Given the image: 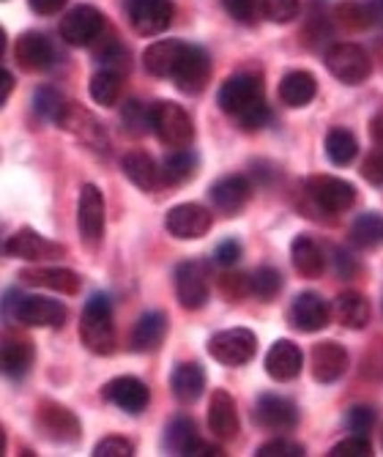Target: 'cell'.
I'll return each mask as SVG.
<instances>
[{"mask_svg": "<svg viewBox=\"0 0 383 457\" xmlns=\"http://www.w3.org/2000/svg\"><path fill=\"white\" fill-rule=\"evenodd\" d=\"M217 104L246 132L263 129L271 118L266 96H263V79L246 71L233 74L222 82L217 94Z\"/></svg>", "mask_w": 383, "mask_h": 457, "instance_id": "1", "label": "cell"}, {"mask_svg": "<svg viewBox=\"0 0 383 457\" xmlns=\"http://www.w3.org/2000/svg\"><path fill=\"white\" fill-rule=\"evenodd\" d=\"M79 340L96 356H110L118 345V331L112 320V302L107 294H94L82 307Z\"/></svg>", "mask_w": 383, "mask_h": 457, "instance_id": "2", "label": "cell"}, {"mask_svg": "<svg viewBox=\"0 0 383 457\" xmlns=\"http://www.w3.org/2000/svg\"><path fill=\"white\" fill-rule=\"evenodd\" d=\"M6 315L22 326H30V328H61L69 318V310L55 299L22 296V294L9 290L6 294Z\"/></svg>", "mask_w": 383, "mask_h": 457, "instance_id": "3", "label": "cell"}, {"mask_svg": "<svg viewBox=\"0 0 383 457\" xmlns=\"http://www.w3.org/2000/svg\"><path fill=\"white\" fill-rule=\"evenodd\" d=\"M151 132L159 137L162 145L187 148L195 140V123L189 112L176 102H154L151 104Z\"/></svg>", "mask_w": 383, "mask_h": 457, "instance_id": "4", "label": "cell"}, {"mask_svg": "<svg viewBox=\"0 0 383 457\" xmlns=\"http://www.w3.org/2000/svg\"><path fill=\"white\" fill-rule=\"evenodd\" d=\"M323 61H326V69L343 82V86H362L372 71L370 53L362 45H354V41H337V45L326 50Z\"/></svg>", "mask_w": 383, "mask_h": 457, "instance_id": "5", "label": "cell"}, {"mask_svg": "<svg viewBox=\"0 0 383 457\" xmlns=\"http://www.w3.org/2000/svg\"><path fill=\"white\" fill-rule=\"evenodd\" d=\"M208 353L225 367H241V364L252 361L254 353H258V337L241 326L225 328L208 340Z\"/></svg>", "mask_w": 383, "mask_h": 457, "instance_id": "6", "label": "cell"}, {"mask_svg": "<svg viewBox=\"0 0 383 457\" xmlns=\"http://www.w3.org/2000/svg\"><path fill=\"white\" fill-rule=\"evenodd\" d=\"M104 14L96 6H77L61 20V38L69 47H91L104 36Z\"/></svg>", "mask_w": 383, "mask_h": 457, "instance_id": "7", "label": "cell"}, {"mask_svg": "<svg viewBox=\"0 0 383 457\" xmlns=\"http://www.w3.org/2000/svg\"><path fill=\"white\" fill-rule=\"evenodd\" d=\"M304 192L315 200L321 212H329V214L351 212L356 203V187L337 176H310L304 184Z\"/></svg>", "mask_w": 383, "mask_h": 457, "instance_id": "8", "label": "cell"}, {"mask_svg": "<svg viewBox=\"0 0 383 457\" xmlns=\"http://www.w3.org/2000/svg\"><path fill=\"white\" fill-rule=\"evenodd\" d=\"M176 282V299L184 310L197 312L208 304L211 299V282H208V271L200 261H184L176 266L173 274Z\"/></svg>", "mask_w": 383, "mask_h": 457, "instance_id": "9", "label": "cell"}, {"mask_svg": "<svg viewBox=\"0 0 383 457\" xmlns=\"http://www.w3.org/2000/svg\"><path fill=\"white\" fill-rule=\"evenodd\" d=\"M211 225H214V214L200 203H181L164 214V230L181 241L203 238L211 230Z\"/></svg>", "mask_w": 383, "mask_h": 457, "instance_id": "10", "label": "cell"}, {"mask_svg": "<svg viewBox=\"0 0 383 457\" xmlns=\"http://www.w3.org/2000/svg\"><path fill=\"white\" fill-rule=\"evenodd\" d=\"M331 307L329 302L315 294V290H304V294L293 296L290 307H287V323L296 331H304V335H315V331L326 328L331 323Z\"/></svg>", "mask_w": 383, "mask_h": 457, "instance_id": "11", "label": "cell"}, {"mask_svg": "<svg viewBox=\"0 0 383 457\" xmlns=\"http://www.w3.org/2000/svg\"><path fill=\"white\" fill-rule=\"evenodd\" d=\"M4 253L9 258H20V261H30V263H38V261H58L66 255V246L41 236L30 228H22L17 230L6 244H4Z\"/></svg>", "mask_w": 383, "mask_h": 457, "instance_id": "12", "label": "cell"}, {"mask_svg": "<svg viewBox=\"0 0 383 457\" xmlns=\"http://www.w3.org/2000/svg\"><path fill=\"white\" fill-rule=\"evenodd\" d=\"M77 228L79 238L88 246H99L104 236V197L96 184H85L77 200Z\"/></svg>", "mask_w": 383, "mask_h": 457, "instance_id": "13", "label": "cell"}, {"mask_svg": "<svg viewBox=\"0 0 383 457\" xmlns=\"http://www.w3.org/2000/svg\"><path fill=\"white\" fill-rule=\"evenodd\" d=\"M252 420L269 433H287L299 425V408L282 395H261L258 403H254Z\"/></svg>", "mask_w": 383, "mask_h": 457, "instance_id": "14", "label": "cell"}, {"mask_svg": "<svg viewBox=\"0 0 383 457\" xmlns=\"http://www.w3.org/2000/svg\"><path fill=\"white\" fill-rule=\"evenodd\" d=\"M211 79V58L203 47L197 45H187L181 61H179V69L173 74V82L181 94H200Z\"/></svg>", "mask_w": 383, "mask_h": 457, "instance_id": "15", "label": "cell"}, {"mask_svg": "<svg viewBox=\"0 0 383 457\" xmlns=\"http://www.w3.org/2000/svg\"><path fill=\"white\" fill-rule=\"evenodd\" d=\"M58 127L66 129L69 135H74L77 140H82V145H88L96 154H107L110 151V140H107L104 127L99 123V118H94L88 110H79L77 104H71L63 112V118L58 120Z\"/></svg>", "mask_w": 383, "mask_h": 457, "instance_id": "16", "label": "cell"}, {"mask_svg": "<svg viewBox=\"0 0 383 457\" xmlns=\"http://www.w3.org/2000/svg\"><path fill=\"white\" fill-rule=\"evenodd\" d=\"M36 422H38V430L55 444H74L82 433L74 411H69L66 405H58V403H41V408L36 413Z\"/></svg>", "mask_w": 383, "mask_h": 457, "instance_id": "17", "label": "cell"}, {"mask_svg": "<svg viewBox=\"0 0 383 457\" xmlns=\"http://www.w3.org/2000/svg\"><path fill=\"white\" fill-rule=\"evenodd\" d=\"M14 61L22 71L38 74V71H47L55 63V47L53 41L45 33H36L28 30L17 38L14 45Z\"/></svg>", "mask_w": 383, "mask_h": 457, "instance_id": "18", "label": "cell"}, {"mask_svg": "<svg viewBox=\"0 0 383 457\" xmlns=\"http://www.w3.org/2000/svg\"><path fill=\"white\" fill-rule=\"evenodd\" d=\"M129 22L140 36H159L173 22V0H129Z\"/></svg>", "mask_w": 383, "mask_h": 457, "instance_id": "19", "label": "cell"}, {"mask_svg": "<svg viewBox=\"0 0 383 457\" xmlns=\"http://www.w3.org/2000/svg\"><path fill=\"white\" fill-rule=\"evenodd\" d=\"M102 397L107 403H112L115 408H121L123 413H132V417L143 413L148 408V403H151L148 386L140 378H135V376H118V378H112L102 389Z\"/></svg>", "mask_w": 383, "mask_h": 457, "instance_id": "20", "label": "cell"}, {"mask_svg": "<svg viewBox=\"0 0 383 457\" xmlns=\"http://www.w3.org/2000/svg\"><path fill=\"white\" fill-rule=\"evenodd\" d=\"M348 367H351V356L339 343L329 340V343H318L312 348L310 370L318 384H337L348 372Z\"/></svg>", "mask_w": 383, "mask_h": 457, "instance_id": "21", "label": "cell"}, {"mask_svg": "<svg viewBox=\"0 0 383 457\" xmlns=\"http://www.w3.org/2000/svg\"><path fill=\"white\" fill-rule=\"evenodd\" d=\"M208 197H211L214 209L222 217H236V214L244 212V205L252 197V181L246 176H238V173L236 176H225L217 184H211Z\"/></svg>", "mask_w": 383, "mask_h": 457, "instance_id": "22", "label": "cell"}, {"mask_svg": "<svg viewBox=\"0 0 383 457\" xmlns=\"http://www.w3.org/2000/svg\"><path fill=\"white\" fill-rule=\"evenodd\" d=\"M302 367H304V353L302 348L296 345L293 340H277L269 353H266V372L269 378L287 384L293 378L302 376Z\"/></svg>", "mask_w": 383, "mask_h": 457, "instance_id": "23", "label": "cell"}, {"mask_svg": "<svg viewBox=\"0 0 383 457\" xmlns=\"http://www.w3.org/2000/svg\"><path fill=\"white\" fill-rule=\"evenodd\" d=\"M208 430L220 441H233L238 436V411L236 400L225 389H214L208 403Z\"/></svg>", "mask_w": 383, "mask_h": 457, "instance_id": "24", "label": "cell"}, {"mask_svg": "<svg viewBox=\"0 0 383 457\" xmlns=\"http://www.w3.org/2000/svg\"><path fill=\"white\" fill-rule=\"evenodd\" d=\"M290 263H293V269L299 271L302 277L318 279L326 271V253H323V246L312 236L299 233L290 241Z\"/></svg>", "mask_w": 383, "mask_h": 457, "instance_id": "25", "label": "cell"}, {"mask_svg": "<svg viewBox=\"0 0 383 457\" xmlns=\"http://www.w3.org/2000/svg\"><path fill=\"white\" fill-rule=\"evenodd\" d=\"M25 285H33V287H47V290H55V294H63V296H77L79 287H82V277L71 269H22L17 274Z\"/></svg>", "mask_w": 383, "mask_h": 457, "instance_id": "26", "label": "cell"}, {"mask_svg": "<svg viewBox=\"0 0 383 457\" xmlns=\"http://www.w3.org/2000/svg\"><path fill=\"white\" fill-rule=\"evenodd\" d=\"M184 50H187V41H179V38H159V41H154V45L143 53L146 71L154 74V77H170V79H173Z\"/></svg>", "mask_w": 383, "mask_h": 457, "instance_id": "27", "label": "cell"}, {"mask_svg": "<svg viewBox=\"0 0 383 457\" xmlns=\"http://www.w3.org/2000/svg\"><path fill=\"white\" fill-rule=\"evenodd\" d=\"M318 94V82H315V74L307 71V69H296V71H287L279 82V102L285 107H307Z\"/></svg>", "mask_w": 383, "mask_h": 457, "instance_id": "28", "label": "cell"}, {"mask_svg": "<svg viewBox=\"0 0 383 457\" xmlns=\"http://www.w3.org/2000/svg\"><path fill=\"white\" fill-rule=\"evenodd\" d=\"M167 337V315L154 310V312H146L135 328H132V337H129V348L135 353H151L156 351Z\"/></svg>", "mask_w": 383, "mask_h": 457, "instance_id": "29", "label": "cell"}, {"mask_svg": "<svg viewBox=\"0 0 383 457\" xmlns=\"http://www.w3.org/2000/svg\"><path fill=\"white\" fill-rule=\"evenodd\" d=\"M170 389H173L176 400L189 405V403H197L203 389H205V370L200 361H181L173 376H170Z\"/></svg>", "mask_w": 383, "mask_h": 457, "instance_id": "30", "label": "cell"}, {"mask_svg": "<svg viewBox=\"0 0 383 457\" xmlns=\"http://www.w3.org/2000/svg\"><path fill=\"white\" fill-rule=\"evenodd\" d=\"M331 312L334 318L343 323L346 328L351 331H359V328H367L370 323V299L364 294H359V290H346V294H339L331 304Z\"/></svg>", "mask_w": 383, "mask_h": 457, "instance_id": "31", "label": "cell"}, {"mask_svg": "<svg viewBox=\"0 0 383 457\" xmlns=\"http://www.w3.org/2000/svg\"><path fill=\"white\" fill-rule=\"evenodd\" d=\"M383 20V0H348L337 6V22L348 30H367Z\"/></svg>", "mask_w": 383, "mask_h": 457, "instance_id": "32", "label": "cell"}, {"mask_svg": "<svg viewBox=\"0 0 383 457\" xmlns=\"http://www.w3.org/2000/svg\"><path fill=\"white\" fill-rule=\"evenodd\" d=\"M164 446L173 454H184V457H195L197 449L203 446V438L197 433V425L192 417H176L164 430Z\"/></svg>", "mask_w": 383, "mask_h": 457, "instance_id": "33", "label": "cell"}, {"mask_svg": "<svg viewBox=\"0 0 383 457\" xmlns=\"http://www.w3.org/2000/svg\"><path fill=\"white\" fill-rule=\"evenodd\" d=\"M4 372H6V378L12 381H22L33 361H36V348L28 337H6L4 343Z\"/></svg>", "mask_w": 383, "mask_h": 457, "instance_id": "34", "label": "cell"}, {"mask_svg": "<svg viewBox=\"0 0 383 457\" xmlns=\"http://www.w3.org/2000/svg\"><path fill=\"white\" fill-rule=\"evenodd\" d=\"M121 170L129 179L137 189L143 192H154L162 181H159V168L154 164V159L146 151H129L121 159Z\"/></svg>", "mask_w": 383, "mask_h": 457, "instance_id": "35", "label": "cell"}, {"mask_svg": "<svg viewBox=\"0 0 383 457\" xmlns=\"http://www.w3.org/2000/svg\"><path fill=\"white\" fill-rule=\"evenodd\" d=\"M197 170V156L189 154L187 148H176L173 154H170L162 168H159V181L164 187H181L184 181H189Z\"/></svg>", "mask_w": 383, "mask_h": 457, "instance_id": "36", "label": "cell"}, {"mask_svg": "<svg viewBox=\"0 0 383 457\" xmlns=\"http://www.w3.org/2000/svg\"><path fill=\"white\" fill-rule=\"evenodd\" d=\"M351 244L356 249H378L383 246V217L378 212H364L354 220L351 233H348Z\"/></svg>", "mask_w": 383, "mask_h": 457, "instance_id": "37", "label": "cell"}, {"mask_svg": "<svg viewBox=\"0 0 383 457\" xmlns=\"http://www.w3.org/2000/svg\"><path fill=\"white\" fill-rule=\"evenodd\" d=\"M91 99L99 104V107H115L121 102V94H123V82H121V71L115 69H102L91 77Z\"/></svg>", "mask_w": 383, "mask_h": 457, "instance_id": "38", "label": "cell"}, {"mask_svg": "<svg viewBox=\"0 0 383 457\" xmlns=\"http://www.w3.org/2000/svg\"><path fill=\"white\" fill-rule=\"evenodd\" d=\"M359 154V143L354 137V132L337 127L326 135V156L334 162V164H351Z\"/></svg>", "mask_w": 383, "mask_h": 457, "instance_id": "39", "label": "cell"}, {"mask_svg": "<svg viewBox=\"0 0 383 457\" xmlns=\"http://www.w3.org/2000/svg\"><path fill=\"white\" fill-rule=\"evenodd\" d=\"M282 290V271L274 266H261L254 274H249V294L261 302H274Z\"/></svg>", "mask_w": 383, "mask_h": 457, "instance_id": "40", "label": "cell"}, {"mask_svg": "<svg viewBox=\"0 0 383 457\" xmlns=\"http://www.w3.org/2000/svg\"><path fill=\"white\" fill-rule=\"evenodd\" d=\"M33 107L41 118H47L53 123H58L63 118V112L71 107V102L53 86H41L36 94H33Z\"/></svg>", "mask_w": 383, "mask_h": 457, "instance_id": "41", "label": "cell"}, {"mask_svg": "<svg viewBox=\"0 0 383 457\" xmlns=\"http://www.w3.org/2000/svg\"><path fill=\"white\" fill-rule=\"evenodd\" d=\"M121 123L123 132L132 137H143L151 127V104H143L140 99H129L121 107Z\"/></svg>", "mask_w": 383, "mask_h": 457, "instance_id": "42", "label": "cell"}, {"mask_svg": "<svg viewBox=\"0 0 383 457\" xmlns=\"http://www.w3.org/2000/svg\"><path fill=\"white\" fill-rule=\"evenodd\" d=\"M261 12L269 22H277V25H287L299 17L302 12V4L299 0H261Z\"/></svg>", "mask_w": 383, "mask_h": 457, "instance_id": "43", "label": "cell"}, {"mask_svg": "<svg viewBox=\"0 0 383 457\" xmlns=\"http://www.w3.org/2000/svg\"><path fill=\"white\" fill-rule=\"evenodd\" d=\"M375 422H378V408L372 405H354L346 417V425L354 436H370Z\"/></svg>", "mask_w": 383, "mask_h": 457, "instance_id": "44", "label": "cell"}, {"mask_svg": "<svg viewBox=\"0 0 383 457\" xmlns=\"http://www.w3.org/2000/svg\"><path fill=\"white\" fill-rule=\"evenodd\" d=\"M222 6L241 25H254V22H258V17L263 14L261 12V0H222Z\"/></svg>", "mask_w": 383, "mask_h": 457, "instance_id": "45", "label": "cell"}, {"mask_svg": "<svg viewBox=\"0 0 383 457\" xmlns=\"http://www.w3.org/2000/svg\"><path fill=\"white\" fill-rule=\"evenodd\" d=\"M370 454H372V446H370L367 436L343 438L339 444H334L331 452H329V457H370Z\"/></svg>", "mask_w": 383, "mask_h": 457, "instance_id": "46", "label": "cell"}, {"mask_svg": "<svg viewBox=\"0 0 383 457\" xmlns=\"http://www.w3.org/2000/svg\"><path fill=\"white\" fill-rule=\"evenodd\" d=\"M135 446L123 436H107L94 446V457H132Z\"/></svg>", "mask_w": 383, "mask_h": 457, "instance_id": "47", "label": "cell"}, {"mask_svg": "<svg viewBox=\"0 0 383 457\" xmlns=\"http://www.w3.org/2000/svg\"><path fill=\"white\" fill-rule=\"evenodd\" d=\"M258 457H304V446L296 444L290 438H274L263 446H258V452H254Z\"/></svg>", "mask_w": 383, "mask_h": 457, "instance_id": "48", "label": "cell"}, {"mask_svg": "<svg viewBox=\"0 0 383 457\" xmlns=\"http://www.w3.org/2000/svg\"><path fill=\"white\" fill-rule=\"evenodd\" d=\"M220 290L228 302H241L246 294H249V277L244 274H233V271H225L220 277Z\"/></svg>", "mask_w": 383, "mask_h": 457, "instance_id": "49", "label": "cell"}, {"mask_svg": "<svg viewBox=\"0 0 383 457\" xmlns=\"http://www.w3.org/2000/svg\"><path fill=\"white\" fill-rule=\"evenodd\" d=\"M241 241H236V238H225V241H220L217 244V249H214V263L217 266H222V269H233L238 261H241Z\"/></svg>", "mask_w": 383, "mask_h": 457, "instance_id": "50", "label": "cell"}, {"mask_svg": "<svg viewBox=\"0 0 383 457\" xmlns=\"http://www.w3.org/2000/svg\"><path fill=\"white\" fill-rule=\"evenodd\" d=\"M362 176L375 184V187H383V145H378L375 151L367 154L364 164H362Z\"/></svg>", "mask_w": 383, "mask_h": 457, "instance_id": "51", "label": "cell"}, {"mask_svg": "<svg viewBox=\"0 0 383 457\" xmlns=\"http://www.w3.org/2000/svg\"><path fill=\"white\" fill-rule=\"evenodd\" d=\"M334 269L343 279H354L359 274V261L351 253H346V249H337V253H334Z\"/></svg>", "mask_w": 383, "mask_h": 457, "instance_id": "52", "label": "cell"}, {"mask_svg": "<svg viewBox=\"0 0 383 457\" xmlns=\"http://www.w3.org/2000/svg\"><path fill=\"white\" fill-rule=\"evenodd\" d=\"M69 0H28V6L33 14L38 17H53V14H61L66 9Z\"/></svg>", "mask_w": 383, "mask_h": 457, "instance_id": "53", "label": "cell"}, {"mask_svg": "<svg viewBox=\"0 0 383 457\" xmlns=\"http://www.w3.org/2000/svg\"><path fill=\"white\" fill-rule=\"evenodd\" d=\"M370 137H372L375 145H383V107L370 120Z\"/></svg>", "mask_w": 383, "mask_h": 457, "instance_id": "54", "label": "cell"}, {"mask_svg": "<svg viewBox=\"0 0 383 457\" xmlns=\"http://www.w3.org/2000/svg\"><path fill=\"white\" fill-rule=\"evenodd\" d=\"M0 79H4V91H0V102H9L12 96V88H14V74L9 69L0 71Z\"/></svg>", "mask_w": 383, "mask_h": 457, "instance_id": "55", "label": "cell"}]
</instances>
